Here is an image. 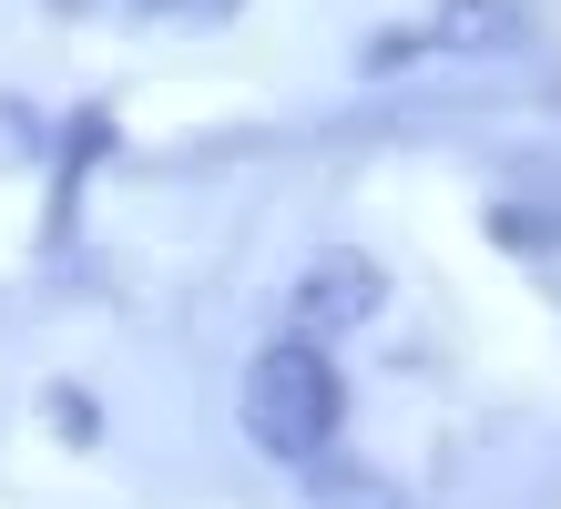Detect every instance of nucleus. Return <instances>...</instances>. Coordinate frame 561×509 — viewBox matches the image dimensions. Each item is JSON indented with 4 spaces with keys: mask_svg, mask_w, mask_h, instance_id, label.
<instances>
[{
    "mask_svg": "<svg viewBox=\"0 0 561 509\" xmlns=\"http://www.w3.org/2000/svg\"><path fill=\"white\" fill-rule=\"evenodd\" d=\"M245 438L276 468H317L347 428V378L327 367V336H276L266 357L245 367Z\"/></svg>",
    "mask_w": 561,
    "mask_h": 509,
    "instance_id": "f257e3e1",
    "label": "nucleus"
},
{
    "mask_svg": "<svg viewBox=\"0 0 561 509\" xmlns=\"http://www.w3.org/2000/svg\"><path fill=\"white\" fill-rule=\"evenodd\" d=\"M378 296H388V276L368 255H317L296 276V336H357L378 316Z\"/></svg>",
    "mask_w": 561,
    "mask_h": 509,
    "instance_id": "f03ea898",
    "label": "nucleus"
},
{
    "mask_svg": "<svg viewBox=\"0 0 561 509\" xmlns=\"http://www.w3.org/2000/svg\"><path fill=\"white\" fill-rule=\"evenodd\" d=\"M428 51L511 61V51H531V21H520V0H439V21H428Z\"/></svg>",
    "mask_w": 561,
    "mask_h": 509,
    "instance_id": "7ed1b4c3",
    "label": "nucleus"
},
{
    "mask_svg": "<svg viewBox=\"0 0 561 509\" xmlns=\"http://www.w3.org/2000/svg\"><path fill=\"white\" fill-rule=\"evenodd\" d=\"M42 11H61V21H134L153 0H42Z\"/></svg>",
    "mask_w": 561,
    "mask_h": 509,
    "instance_id": "20e7f679",
    "label": "nucleus"
},
{
    "mask_svg": "<svg viewBox=\"0 0 561 509\" xmlns=\"http://www.w3.org/2000/svg\"><path fill=\"white\" fill-rule=\"evenodd\" d=\"M153 11H174V21H225L236 0H153Z\"/></svg>",
    "mask_w": 561,
    "mask_h": 509,
    "instance_id": "39448f33",
    "label": "nucleus"
}]
</instances>
